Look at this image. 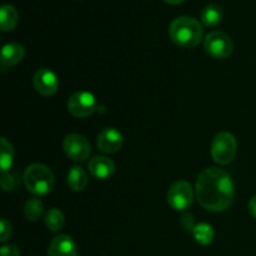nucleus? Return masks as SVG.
Returning <instances> with one entry per match:
<instances>
[{
  "mask_svg": "<svg viewBox=\"0 0 256 256\" xmlns=\"http://www.w3.org/2000/svg\"><path fill=\"white\" fill-rule=\"evenodd\" d=\"M168 202L172 209L184 212L192 206L194 200V192L190 182L185 180H178L168 190Z\"/></svg>",
  "mask_w": 256,
  "mask_h": 256,
  "instance_id": "6",
  "label": "nucleus"
},
{
  "mask_svg": "<svg viewBox=\"0 0 256 256\" xmlns=\"http://www.w3.org/2000/svg\"><path fill=\"white\" fill-rule=\"evenodd\" d=\"M89 172L96 179H108L115 172V164L106 156H95L88 164Z\"/></svg>",
  "mask_w": 256,
  "mask_h": 256,
  "instance_id": "12",
  "label": "nucleus"
},
{
  "mask_svg": "<svg viewBox=\"0 0 256 256\" xmlns=\"http://www.w3.org/2000/svg\"><path fill=\"white\" fill-rule=\"evenodd\" d=\"M14 160V149L6 138H2V149H0V165L2 172H8Z\"/></svg>",
  "mask_w": 256,
  "mask_h": 256,
  "instance_id": "18",
  "label": "nucleus"
},
{
  "mask_svg": "<svg viewBox=\"0 0 256 256\" xmlns=\"http://www.w3.org/2000/svg\"><path fill=\"white\" fill-rule=\"evenodd\" d=\"M48 256H78L76 242L68 235H59L50 242Z\"/></svg>",
  "mask_w": 256,
  "mask_h": 256,
  "instance_id": "11",
  "label": "nucleus"
},
{
  "mask_svg": "<svg viewBox=\"0 0 256 256\" xmlns=\"http://www.w3.org/2000/svg\"><path fill=\"white\" fill-rule=\"evenodd\" d=\"M248 208H249L250 214H252L254 218H256V195H255V196H252V199H250Z\"/></svg>",
  "mask_w": 256,
  "mask_h": 256,
  "instance_id": "24",
  "label": "nucleus"
},
{
  "mask_svg": "<svg viewBox=\"0 0 256 256\" xmlns=\"http://www.w3.org/2000/svg\"><path fill=\"white\" fill-rule=\"evenodd\" d=\"M2 186L5 192L12 190L14 186V179L8 172H2Z\"/></svg>",
  "mask_w": 256,
  "mask_h": 256,
  "instance_id": "23",
  "label": "nucleus"
},
{
  "mask_svg": "<svg viewBox=\"0 0 256 256\" xmlns=\"http://www.w3.org/2000/svg\"><path fill=\"white\" fill-rule=\"evenodd\" d=\"M10 235H12V224L5 218H2L0 222V242H6Z\"/></svg>",
  "mask_w": 256,
  "mask_h": 256,
  "instance_id": "21",
  "label": "nucleus"
},
{
  "mask_svg": "<svg viewBox=\"0 0 256 256\" xmlns=\"http://www.w3.org/2000/svg\"><path fill=\"white\" fill-rule=\"evenodd\" d=\"M62 148L68 158L76 162H85L92 152L90 142H88L86 138L80 134L66 135L62 142Z\"/></svg>",
  "mask_w": 256,
  "mask_h": 256,
  "instance_id": "8",
  "label": "nucleus"
},
{
  "mask_svg": "<svg viewBox=\"0 0 256 256\" xmlns=\"http://www.w3.org/2000/svg\"><path fill=\"white\" fill-rule=\"evenodd\" d=\"M96 145L100 152L105 154H114L122 146V135L114 128H106L98 135Z\"/></svg>",
  "mask_w": 256,
  "mask_h": 256,
  "instance_id": "10",
  "label": "nucleus"
},
{
  "mask_svg": "<svg viewBox=\"0 0 256 256\" xmlns=\"http://www.w3.org/2000/svg\"><path fill=\"white\" fill-rule=\"evenodd\" d=\"M68 185L74 192H82L88 185V174L80 166H72L68 172Z\"/></svg>",
  "mask_w": 256,
  "mask_h": 256,
  "instance_id": "15",
  "label": "nucleus"
},
{
  "mask_svg": "<svg viewBox=\"0 0 256 256\" xmlns=\"http://www.w3.org/2000/svg\"><path fill=\"white\" fill-rule=\"evenodd\" d=\"M236 139L228 132L216 134L212 142V156L220 165L230 164L236 155Z\"/></svg>",
  "mask_w": 256,
  "mask_h": 256,
  "instance_id": "4",
  "label": "nucleus"
},
{
  "mask_svg": "<svg viewBox=\"0 0 256 256\" xmlns=\"http://www.w3.org/2000/svg\"><path fill=\"white\" fill-rule=\"evenodd\" d=\"M192 232L194 235V239L200 245H209L214 240V230H212V226L209 224H205V222L195 225L192 228Z\"/></svg>",
  "mask_w": 256,
  "mask_h": 256,
  "instance_id": "17",
  "label": "nucleus"
},
{
  "mask_svg": "<svg viewBox=\"0 0 256 256\" xmlns=\"http://www.w3.org/2000/svg\"><path fill=\"white\" fill-rule=\"evenodd\" d=\"M96 109L95 96L89 92H76L68 100V110L75 118H88Z\"/></svg>",
  "mask_w": 256,
  "mask_h": 256,
  "instance_id": "7",
  "label": "nucleus"
},
{
  "mask_svg": "<svg viewBox=\"0 0 256 256\" xmlns=\"http://www.w3.org/2000/svg\"><path fill=\"white\" fill-rule=\"evenodd\" d=\"M19 15L16 9L10 4H2L0 9V28L2 32H9L16 26Z\"/></svg>",
  "mask_w": 256,
  "mask_h": 256,
  "instance_id": "14",
  "label": "nucleus"
},
{
  "mask_svg": "<svg viewBox=\"0 0 256 256\" xmlns=\"http://www.w3.org/2000/svg\"><path fill=\"white\" fill-rule=\"evenodd\" d=\"M0 252H2V256H20L19 248L12 244L2 245Z\"/></svg>",
  "mask_w": 256,
  "mask_h": 256,
  "instance_id": "22",
  "label": "nucleus"
},
{
  "mask_svg": "<svg viewBox=\"0 0 256 256\" xmlns=\"http://www.w3.org/2000/svg\"><path fill=\"white\" fill-rule=\"evenodd\" d=\"M65 222V216L59 209H50L45 215V225L52 232H58L62 229Z\"/></svg>",
  "mask_w": 256,
  "mask_h": 256,
  "instance_id": "19",
  "label": "nucleus"
},
{
  "mask_svg": "<svg viewBox=\"0 0 256 256\" xmlns=\"http://www.w3.org/2000/svg\"><path fill=\"white\" fill-rule=\"evenodd\" d=\"M54 174L42 164H32L24 172V184L32 194L44 196L54 188Z\"/></svg>",
  "mask_w": 256,
  "mask_h": 256,
  "instance_id": "3",
  "label": "nucleus"
},
{
  "mask_svg": "<svg viewBox=\"0 0 256 256\" xmlns=\"http://www.w3.org/2000/svg\"><path fill=\"white\" fill-rule=\"evenodd\" d=\"M24 55H25L24 46L20 45L19 42H9V44L4 45L2 49V56H0V62H2V72H5L6 68L22 62Z\"/></svg>",
  "mask_w": 256,
  "mask_h": 256,
  "instance_id": "13",
  "label": "nucleus"
},
{
  "mask_svg": "<svg viewBox=\"0 0 256 256\" xmlns=\"http://www.w3.org/2000/svg\"><path fill=\"white\" fill-rule=\"evenodd\" d=\"M170 39L180 48H195L202 39V26L196 19L180 16L172 20L169 26Z\"/></svg>",
  "mask_w": 256,
  "mask_h": 256,
  "instance_id": "2",
  "label": "nucleus"
},
{
  "mask_svg": "<svg viewBox=\"0 0 256 256\" xmlns=\"http://www.w3.org/2000/svg\"><path fill=\"white\" fill-rule=\"evenodd\" d=\"M44 212V205L39 199H30L28 200L24 206L25 218L30 222H36Z\"/></svg>",
  "mask_w": 256,
  "mask_h": 256,
  "instance_id": "20",
  "label": "nucleus"
},
{
  "mask_svg": "<svg viewBox=\"0 0 256 256\" xmlns=\"http://www.w3.org/2000/svg\"><path fill=\"white\" fill-rule=\"evenodd\" d=\"M164 2H166L168 4L176 5V4H180V2H184V0H164Z\"/></svg>",
  "mask_w": 256,
  "mask_h": 256,
  "instance_id": "25",
  "label": "nucleus"
},
{
  "mask_svg": "<svg viewBox=\"0 0 256 256\" xmlns=\"http://www.w3.org/2000/svg\"><path fill=\"white\" fill-rule=\"evenodd\" d=\"M32 84L35 90L44 96H52L56 94L59 89V80L56 74L48 68H42L35 72Z\"/></svg>",
  "mask_w": 256,
  "mask_h": 256,
  "instance_id": "9",
  "label": "nucleus"
},
{
  "mask_svg": "<svg viewBox=\"0 0 256 256\" xmlns=\"http://www.w3.org/2000/svg\"><path fill=\"white\" fill-rule=\"evenodd\" d=\"M204 48L208 54L214 59H226L234 50V42L225 32H212L205 38Z\"/></svg>",
  "mask_w": 256,
  "mask_h": 256,
  "instance_id": "5",
  "label": "nucleus"
},
{
  "mask_svg": "<svg viewBox=\"0 0 256 256\" xmlns=\"http://www.w3.org/2000/svg\"><path fill=\"white\" fill-rule=\"evenodd\" d=\"M222 19V9L218 4H208L202 10V22L206 26H215L219 24Z\"/></svg>",
  "mask_w": 256,
  "mask_h": 256,
  "instance_id": "16",
  "label": "nucleus"
},
{
  "mask_svg": "<svg viewBox=\"0 0 256 256\" xmlns=\"http://www.w3.org/2000/svg\"><path fill=\"white\" fill-rule=\"evenodd\" d=\"M195 189L200 205L212 212H225L234 199V182L230 175L219 168L202 170Z\"/></svg>",
  "mask_w": 256,
  "mask_h": 256,
  "instance_id": "1",
  "label": "nucleus"
}]
</instances>
